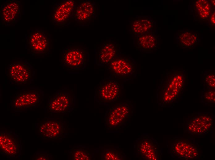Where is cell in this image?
<instances>
[{
	"mask_svg": "<svg viewBox=\"0 0 215 160\" xmlns=\"http://www.w3.org/2000/svg\"><path fill=\"white\" fill-rule=\"evenodd\" d=\"M186 75L182 71L173 70L166 73L158 90V102L170 104L179 97L186 85Z\"/></svg>",
	"mask_w": 215,
	"mask_h": 160,
	"instance_id": "1",
	"label": "cell"
},
{
	"mask_svg": "<svg viewBox=\"0 0 215 160\" xmlns=\"http://www.w3.org/2000/svg\"><path fill=\"white\" fill-rule=\"evenodd\" d=\"M61 56L64 68L71 71L84 69L89 60L88 50L82 45L69 46L63 50Z\"/></svg>",
	"mask_w": 215,
	"mask_h": 160,
	"instance_id": "2",
	"label": "cell"
},
{
	"mask_svg": "<svg viewBox=\"0 0 215 160\" xmlns=\"http://www.w3.org/2000/svg\"><path fill=\"white\" fill-rule=\"evenodd\" d=\"M43 98V91L38 88L22 90L14 96L12 106L16 110L32 109L40 105Z\"/></svg>",
	"mask_w": 215,
	"mask_h": 160,
	"instance_id": "3",
	"label": "cell"
},
{
	"mask_svg": "<svg viewBox=\"0 0 215 160\" xmlns=\"http://www.w3.org/2000/svg\"><path fill=\"white\" fill-rule=\"evenodd\" d=\"M7 74L15 85H22L33 80L34 73L32 66L27 61H12L9 64Z\"/></svg>",
	"mask_w": 215,
	"mask_h": 160,
	"instance_id": "4",
	"label": "cell"
},
{
	"mask_svg": "<svg viewBox=\"0 0 215 160\" xmlns=\"http://www.w3.org/2000/svg\"><path fill=\"white\" fill-rule=\"evenodd\" d=\"M119 82L110 78H103L96 89L95 98L99 104H105L118 100L120 97Z\"/></svg>",
	"mask_w": 215,
	"mask_h": 160,
	"instance_id": "5",
	"label": "cell"
},
{
	"mask_svg": "<svg viewBox=\"0 0 215 160\" xmlns=\"http://www.w3.org/2000/svg\"><path fill=\"white\" fill-rule=\"evenodd\" d=\"M170 152L171 156L177 159H196L201 154L198 144L187 139H175L171 145Z\"/></svg>",
	"mask_w": 215,
	"mask_h": 160,
	"instance_id": "6",
	"label": "cell"
},
{
	"mask_svg": "<svg viewBox=\"0 0 215 160\" xmlns=\"http://www.w3.org/2000/svg\"><path fill=\"white\" fill-rule=\"evenodd\" d=\"M73 94L65 90H59L50 96L48 107L50 113L66 114L71 112L74 106Z\"/></svg>",
	"mask_w": 215,
	"mask_h": 160,
	"instance_id": "7",
	"label": "cell"
},
{
	"mask_svg": "<svg viewBox=\"0 0 215 160\" xmlns=\"http://www.w3.org/2000/svg\"><path fill=\"white\" fill-rule=\"evenodd\" d=\"M130 112V105L125 102L115 105L109 108L104 118L108 129L116 130L120 128L129 119Z\"/></svg>",
	"mask_w": 215,
	"mask_h": 160,
	"instance_id": "8",
	"label": "cell"
},
{
	"mask_svg": "<svg viewBox=\"0 0 215 160\" xmlns=\"http://www.w3.org/2000/svg\"><path fill=\"white\" fill-rule=\"evenodd\" d=\"M97 6L91 0L80 2L76 5L71 19L78 25L86 26L97 16Z\"/></svg>",
	"mask_w": 215,
	"mask_h": 160,
	"instance_id": "9",
	"label": "cell"
},
{
	"mask_svg": "<svg viewBox=\"0 0 215 160\" xmlns=\"http://www.w3.org/2000/svg\"><path fill=\"white\" fill-rule=\"evenodd\" d=\"M214 118V114L210 113H198L188 120L186 131L192 135H204L212 127Z\"/></svg>",
	"mask_w": 215,
	"mask_h": 160,
	"instance_id": "10",
	"label": "cell"
},
{
	"mask_svg": "<svg viewBox=\"0 0 215 160\" xmlns=\"http://www.w3.org/2000/svg\"><path fill=\"white\" fill-rule=\"evenodd\" d=\"M108 70L115 77L128 78L135 72V63L129 56L118 54L108 64Z\"/></svg>",
	"mask_w": 215,
	"mask_h": 160,
	"instance_id": "11",
	"label": "cell"
},
{
	"mask_svg": "<svg viewBox=\"0 0 215 160\" xmlns=\"http://www.w3.org/2000/svg\"><path fill=\"white\" fill-rule=\"evenodd\" d=\"M76 5L74 0H61L57 3L51 10L52 22L57 25L68 23L72 19Z\"/></svg>",
	"mask_w": 215,
	"mask_h": 160,
	"instance_id": "12",
	"label": "cell"
},
{
	"mask_svg": "<svg viewBox=\"0 0 215 160\" xmlns=\"http://www.w3.org/2000/svg\"><path fill=\"white\" fill-rule=\"evenodd\" d=\"M28 50L32 55H42L49 53L50 42L44 31L35 29L29 32L27 38Z\"/></svg>",
	"mask_w": 215,
	"mask_h": 160,
	"instance_id": "13",
	"label": "cell"
},
{
	"mask_svg": "<svg viewBox=\"0 0 215 160\" xmlns=\"http://www.w3.org/2000/svg\"><path fill=\"white\" fill-rule=\"evenodd\" d=\"M21 142L19 136L11 131L0 132V151L3 155L16 159L20 154Z\"/></svg>",
	"mask_w": 215,
	"mask_h": 160,
	"instance_id": "14",
	"label": "cell"
},
{
	"mask_svg": "<svg viewBox=\"0 0 215 160\" xmlns=\"http://www.w3.org/2000/svg\"><path fill=\"white\" fill-rule=\"evenodd\" d=\"M64 131L63 124L56 119H48L40 122L38 134L42 138L56 140L61 138Z\"/></svg>",
	"mask_w": 215,
	"mask_h": 160,
	"instance_id": "15",
	"label": "cell"
},
{
	"mask_svg": "<svg viewBox=\"0 0 215 160\" xmlns=\"http://www.w3.org/2000/svg\"><path fill=\"white\" fill-rule=\"evenodd\" d=\"M22 6L15 1H6L0 9V20L2 24L9 26L16 22L21 17Z\"/></svg>",
	"mask_w": 215,
	"mask_h": 160,
	"instance_id": "16",
	"label": "cell"
},
{
	"mask_svg": "<svg viewBox=\"0 0 215 160\" xmlns=\"http://www.w3.org/2000/svg\"><path fill=\"white\" fill-rule=\"evenodd\" d=\"M118 46L113 41H104L96 52V64L100 66L108 65L118 54Z\"/></svg>",
	"mask_w": 215,
	"mask_h": 160,
	"instance_id": "17",
	"label": "cell"
},
{
	"mask_svg": "<svg viewBox=\"0 0 215 160\" xmlns=\"http://www.w3.org/2000/svg\"><path fill=\"white\" fill-rule=\"evenodd\" d=\"M137 150L140 158L146 160L159 159V147L156 142L148 137H144L139 139Z\"/></svg>",
	"mask_w": 215,
	"mask_h": 160,
	"instance_id": "18",
	"label": "cell"
},
{
	"mask_svg": "<svg viewBox=\"0 0 215 160\" xmlns=\"http://www.w3.org/2000/svg\"><path fill=\"white\" fill-rule=\"evenodd\" d=\"M213 10L210 0H195L193 4L192 12L195 19L200 22L208 20Z\"/></svg>",
	"mask_w": 215,
	"mask_h": 160,
	"instance_id": "19",
	"label": "cell"
},
{
	"mask_svg": "<svg viewBox=\"0 0 215 160\" xmlns=\"http://www.w3.org/2000/svg\"><path fill=\"white\" fill-rule=\"evenodd\" d=\"M199 34L195 31L187 30L179 31L177 34V42L183 47H193L199 42Z\"/></svg>",
	"mask_w": 215,
	"mask_h": 160,
	"instance_id": "20",
	"label": "cell"
},
{
	"mask_svg": "<svg viewBox=\"0 0 215 160\" xmlns=\"http://www.w3.org/2000/svg\"><path fill=\"white\" fill-rule=\"evenodd\" d=\"M158 38L153 34H148L139 36L137 47L145 51H150L158 47Z\"/></svg>",
	"mask_w": 215,
	"mask_h": 160,
	"instance_id": "21",
	"label": "cell"
},
{
	"mask_svg": "<svg viewBox=\"0 0 215 160\" xmlns=\"http://www.w3.org/2000/svg\"><path fill=\"white\" fill-rule=\"evenodd\" d=\"M153 21L146 18H141L135 20L131 27L132 31L139 36L151 33L154 28Z\"/></svg>",
	"mask_w": 215,
	"mask_h": 160,
	"instance_id": "22",
	"label": "cell"
},
{
	"mask_svg": "<svg viewBox=\"0 0 215 160\" xmlns=\"http://www.w3.org/2000/svg\"><path fill=\"white\" fill-rule=\"evenodd\" d=\"M74 160H90L92 159L91 153L83 146H78L71 148L70 152Z\"/></svg>",
	"mask_w": 215,
	"mask_h": 160,
	"instance_id": "23",
	"label": "cell"
},
{
	"mask_svg": "<svg viewBox=\"0 0 215 160\" xmlns=\"http://www.w3.org/2000/svg\"><path fill=\"white\" fill-rule=\"evenodd\" d=\"M101 159L103 160H124L123 153L116 149L106 148L102 152Z\"/></svg>",
	"mask_w": 215,
	"mask_h": 160,
	"instance_id": "24",
	"label": "cell"
},
{
	"mask_svg": "<svg viewBox=\"0 0 215 160\" xmlns=\"http://www.w3.org/2000/svg\"><path fill=\"white\" fill-rule=\"evenodd\" d=\"M214 70H209L205 73L203 78L204 87L213 89L215 87V73Z\"/></svg>",
	"mask_w": 215,
	"mask_h": 160,
	"instance_id": "25",
	"label": "cell"
},
{
	"mask_svg": "<svg viewBox=\"0 0 215 160\" xmlns=\"http://www.w3.org/2000/svg\"><path fill=\"white\" fill-rule=\"evenodd\" d=\"M215 92L214 89H208L204 87L202 93V102L206 104L214 105Z\"/></svg>",
	"mask_w": 215,
	"mask_h": 160,
	"instance_id": "26",
	"label": "cell"
},
{
	"mask_svg": "<svg viewBox=\"0 0 215 160\" xmlns=\"http://www.w3.org/2000/svg\"><path fill=\"white\" fill-rule=\"evenodd\" d=\"M49 154L44 153H39L36 154L35 160H49Z\"/></svg>",
	"mask_w": 215,
	"mask_h": 160,
	"instance_id": "27",
	"label": "cell"
},
{
	"mask_svg": "<svg viewBox=\"0 0 215 160\" xmlns=\"http://www.w3.org/2000/svg\"><path fill=\"white\" fill-rule=\"evenodd\" d=\"M209 25L213 29L215 26V9L213 10L212 13L209 19Z\"/></svg>",
	"mask_w": 215,
	"mask_h": 160,
	"instance_id": "28",
	"label": "cell"
},
{
	"mask_svg": "<svg viewBox=\"0 0 215 160\" xmlns=\"http://www.w3.org/2000/svg\"><path fill=\"white\" fill-rule=\"evenodd\" d=\"M210 1L212 6L213 7H214L215 5V0H210Z\"/></svg>",
	"mask_w": 215,
	"mask_h": 160,
	"instance_id": "29",
	"label": "cell"
}]
</instances>
